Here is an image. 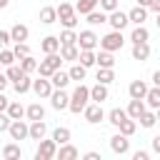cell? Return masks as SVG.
<instances>
[{"mask_svg": "<svg viewBox=\"0 0 160 160\" xmlns=\"http://www.w3.org/2000/svg\"><path fill=\"white\" fill-rule=\"evenodd\" d=\"M40 50L48 55V52H60V38L58 35H48L40 40Z\"/></svg>", "mask_w": 160, "mask_h": 160, "instance_id": "cell-13", "label": "cell"}, {"mask_svg": "<svg viewBox=\"0 0 160 160\" xmlns=\"http://www.w3.org/2000/svg\"><path fill=\"white\" fill-rule=\"evenodd\" d=\"M20 155H22V150H20L18 142H8V145L2 148V158H5V160H18Z\"/></svg>", "mask_w": 160, "mask_h": 160, "instance_id": "cell-31", "label": "cell"}, {"mask_svg": "<svg viewBox=\"0 0 160 160\" xmlns=\"http://www.w3.org/2000/svg\"><path fill=\"white\" fill-rule=\"evenodd\" d=\"M150 145H152V152H158V155H160V135H155Z\"/></svg>", "mask_w": 160, "mask_h": 160, "instance_id": "cell-52", "label": "cell"}, {"mask_svg": "<svg viewBox=\"0 0 160 160\" xmlns=\"http://www.w3.org/2000/svg\"><path fill=\"white\" fill-rule=\"evenodd\" d=\"M70 138H72V132H70L68 128H55V130H52V140H55L58 145H65V142H70Z\"/></svg>", "mask_w": 160, "mask_h": 160, "instance_id": "cell-36", "label": "cell"}, {"mask_svg": "<svg viewBox=\"0 0 160 160\" xmlns=\"http://www.w3.org/2000/svg\"><path fill=\"white\" fill-rule=\"evenodd\" d=\"M90 100L92 102H105L108 100V85L105 82H95L90 88Z\"/></svg>", "mask_w": 160, "mask_h": 160, "instance_id": "cell-15", "label": "cell"}, {"mask_svg": "<svg viewBox=\"0 0 160 160\" xmlns=\"http://www.w3.org/2000/svg\"><path fill=\"white\" fill-rule=\"evenodd\" d=\"M58 38H60V45H78V32L72 28H65Z\"/></svg>", "mask_w": 160, "mask_h": 160, "instance_id": "cell-32", "label": "cell"}, {"mask_svg": "<svg viewBox=\"0 0 160 160\" xmlns=\"http://www.w3.org/2000/svg\"><path fill=\"white\" fill-rule=\"evenodd\" d=\"M118 130H120L122 135H128V138H130V135H135V130H138V120H135V118H125V120L120 122V128H118Z\"/></svg>", "mask_w": 160, "mask_h": 160, "instance_id": "cell-35", "label": "cell"}, {"mask_svg": "<svg viewBox=\"0 0 160 160\" xmlns=\"http://www.w3.org/2000/svg\"><path fill=\"white\" fill-rule=\"evenodd\" d=\"M122 45H125L122 30H110L108 35L100 38V50H110V52H115V50H120Z\"/></svg>", "mask_w": 160, "mask_h": 160, "instance_id": "cell-3", "label": "cell"}, {"mask_svg": "<svg viewBox=\"0 0 160 160\" xmlns=\"http://www.w3.org/2000/svg\"><path fill=\"white\" fill-rule=\"evenodd\" d=\"M50 82H52V88H68V82H70V72L55 70V72L50 75Z\"/></svg>", "mask_w": 160, "mask_h": 160, "instance_id": "cell-28", "label": "cell"}, {"mask_svg": "<svg viewBox=\"0 0 160 160\" xmlns=\"http://www.w3.org/2000/svg\"><path fill=\"white\" fill-rule=\"evenodd\" d=\"M98 5H100V0H78V2H75V10H78V15H88V12H92Z\"/></svg>", "mask_w": 160, "mask_h": 160, "instance_id": "cell-29", "label": "cell"}, {"mask_svg": "<svg viewBox=\"0 0 160 160\" xmlns=\"http://www.w3.org/2000/svg\"><path fill=\"white\" fill-rule=\"evenodd\" d=\"M78 45H80V50H95V48L100 45V38H98L92 30H80Z\"/></svg>", "mask_w": 160, "mask_h": 160, "instance_id": "cell-9", "label": "cell"}, {"mask_svg": "<svg viewBox=\"0 0 160 160\" xmlns=\"http://www.w3.org/2000/svg\"><path fill=\"white\" fill-rule=\"evenodd\" d=\"M45 132H48L45 120H32V122H30V140H42Z\"/></svg>", "mask_w": 160, "mask_h": 160, "instance_id": "cell-22", "label": "cell"}, {"mask_svg": "<svg viewBox=\"0 0 160 160\" xmlns=\"http://www.w3.org/2000/svg\"><path fill=\"white\" fill-rule=\"evenodd\" d=\"M110 150H112L115 155H128V152H130V140H128V135H122V132L112 135V138H110Z\"/></svg>", "mask_w": 160, "mask_h": 160, "instance_id": "cell-11", "label": "cell"}, {"mask_svg": "<svg viewBox=\"0 0 160 160\" xmlns=\"http://www.w3.org/2000/svg\"><path fill=\"white\" fill-rule=\"evenodd\" d=\"M8 2H10V0H0V10H2V8H8Z\"/></svg>", "mask_w": 160, "mask_h": 160, "instance_id": "cell-57", "label": "cell"}, {"mask_svg": "<svg viewBox=\"0 0 160 160\" xmlns=\"http://www.w3.org/2000/svg\"><path fill=\"white\" fill-rule=\"evenodd\" d=\"M12 52H15V58L20 60V58H25V55H30V45H28V42H15V48H12Z\"/></svg>", "mask_w": 160, "mask_h": 160, "instance_id": "cell-45", "label": "cell"}, {"mask_svg": "<svg viewBox=\"0 0 160 160\" xmlns=\"http://www.w3.org/2000/svg\"><path fill=\"white\" fill-rule=\"evenodd\" d=\"M58 158L60 160H75V158H80V150L75 145L65 142V145H58Z\"/></svg>", "mask_w": 160, "mask_h": 160, "instance_id": "cell-16", "label": "cell"}, {"mask_svg": "<svg viewBox=\"0 0 160 160\" xmlns=\"http://www.w3.org/2000/svg\"><path fill=\"white\" fill-rule=\"evenodd\" d=\"M150 58V45L148 42H132V60H148Z\"/></svg>", "mask_w": 160, "mask_h": 160, "instance_id": "cell-23", "label": "cell"}, {"mask_svg": "<svg viewBox=\"0 0 160 160\" xmlns=\"http://www.w3.org/2000/svg\"><path fill=\"white\" fill-rule=\"evenodd\" d=\"M20 68L30 75V72H35V70H38V60H35L32 55H25V58H20Z\"/></svg>", "mask_w": 160, "mask_h": 160, "instance_id": "cell-42", "label": "cell"}, {"mask_svg": "<svg viewBox=\"0 0 160 160\" xmlns=\"http://www.w3.org/2000/svg\"><path fill=\"white\" fill-rule=\"evenodd\" d=\"M52 82H50V78H38V80H32V92L38 95V98H42V100H50V95H52Z\"/></svg>", "mask_w": 160, "mask_h": 160, "instance_id": "cell-6", "label": "cell"}, {"mask_svg": "<svg viewBox=\"0 0 160 160\" xmlns=\"http://www.w3.org/2000/svg\"><path fill=\"white\" fill-rule=\"evenodd\" d=\"M145 110H148V105H145V100H138V98H130V105H128V115H130V118H135V120H138V118H140V115H142Z\"/></svg>", "mask_w": 160, "mask_h": 160, "instance_id": "cell-20", "label": "cell"}, {"mask_svg": "<svg viewBox=\"0 0 160 160\" xmlns=\"http://www.w3.org/2000/svg\"><path fill=\"white\" fill-rule=\"evenodd\" d=\"M150 2L152 0H138V5H142V8H150Z\"/></svg>", "mask_w": 160, "mask_h": 160, "instance_id": "cell-56", "label": "cell"}, {"mask_svg": "<svg viewBox=\"0 0 160 160\" xmlns=\"http://www.w3.org/2000/svg\"><path fill=\"white\" fill-rule=\"evenodd\" d=\"M100 10H105V12L118 10V0H100Z\"/></svg>", "mask_w": 160, "mask_h": 160, "instance_id": "cell-46", "label": "cell"}, {"mask_svg": "<svg viewBox=\"0 0 160 160\" xmlns=\"http://www.w3.org/2000/svg\"><path fill=\"white\" fill-rule=\"evenodd\" d=\"M8 132H10L12 140H28L30 138V125L25 120H12L10 128H8Z\"/></svg>", "mask_w": 160, "mask_h": 160, "instance_id": "cell-7", "label": "cell"}, {"mask_svg": "<svg viewBox=\"0 0 160 160\" xmlns=\"http://www.w3.org/2000/svg\"><path fill=\"white\" fill-rule=\"evenodd\" d=\"M42 62H45L50 70H60V65H62V55H60V52H48Z\"/></svg>", "mask_w": 160, "mask_h": 160, "instance_id": "cell-38", "label": "cell"}, {"mask_svg": "<svg viewBox=\"0 0 160 160\" xmlns=\"http://www.w3.org/2000/svg\"><path fill=\"white\" fill-rule=\"evenodd\" d=\"M128 18H130V22H132V25H145V20H148V8L135 5V8L128 12Z\"/></svg>", "mask_w": 160, "mask_h": 160, "instance_id": "cell-14", "label": "cell"}, {"mask_svg": "<svg viewBox=\"0 0 160 160\" xmlns=\"http://www.w3.org/2000/svg\"><path fill=\"white\" fill-rule=\"evenodd\" d=\"M150 40V32L145 25H135L132 32H130V42H148Z\"/></svg>", "mask_w": 160, "mask_h": 160, "instance_id": "cell-26", "label": "cell"}, {"mask_svg": "<svg viewBox=\"0 0 160 160\" xmlns=\"http://www.w3.org/2000/svg\"><path fill=\"white\" fill-rule=\"evenodd\" d=\"M85 18H88V25H92V28H95V25L108 22V12H105V10H98V8H95L92 12H88Z\"/></svg>", "mask_w": 160, "mask_h": 160, "instance_id": "cell-27", "label": "cell"}, {"mask_svg": "<svg viewBox=\"0 0 160 160\" xmlns=\"http://www.w3.org/2000/svg\"><path fill=\"white\" fill-rule=\"evenodd\" d=\"M68 72H70V80H78V82H80V80H85V75H88V68H85L82 62H75V65H72Z\"/></svg>", "mask_w": 160, "mask_h": 160, "instance_id": "cell-39", "label": "cell"}, {"mask_svg": "<svg viewBox=\"0 0 160 160\" xmlns=\"http://www.w3.org/2000/svg\"><path fill=\"white\" fill-rule=\"evenodd\" d=\"M138 122H140V128H152V125L158 122V115H155L152 110H145V112L138 118Z\"/></svg>", "mask_w": 160, "mask_h": 160, "instance_id": "cell-41", "label": "cell"}, {"mask_svg": "<svg viewBox=\"0 0 160 160\" xmlns=\"http://www.w3.org/2000/svg\"><path fill=\"white\" fill-rule=\"evenodd\" d=\"M148 85H145V80H132L130 85H128V92H130V98H138V100H145V95H148Z\"/></svg>", "mask_w": 160, "mask_h": 160, "instance_id": "cell-12", "label": "cell"}, {"mask_svg": "<svg viewBox=\"0 0 160 160\" xmlns=\"http://www.w3.org/2000/svg\"><path fill=\"white\" fill-rule=\"evenodd\" d=\"M60 55H62V60H68V62H78V58H80V45H60Z\"/></svg>", "mask_w": 160, "mask_h": 160, "instance_id": "cell-19", "label": "cell"}, {"mask_svg": "<svg viewBox=\"0 0 160 160\" xmlns=\"http://www.w3.org/2000/svg\"><path fill=\"white\" fill-rule=\"evenodd\" d=\"M148 158H150L148 150H135V152H132V160H148Z\"/></svg>", "mask_w": 160, "mask_h": 160, "instance_id": "cell-49", "label": "cell"}, {"mask_svg": "<svg viewBox=\"0 0 160 160\" xmlns=\"http://www.w3.org/2000/svg\"><path fill=\"white\" fill-rule=\"evenodd\" d=\"M145 105L152 108V110L160 108V85H152V88L148 90V95H145Z\"/></svg>", "mask_w": 160, "mask_h": 160, "instance_id": "cell-25", "label": "cell"}, {"mask_svg": "<svg viewBox=\"0 0 160 160\" xmlns=\"http://www.w3.org/2000/svg\"><path fill=\"white\" fill-rule=\"evenodd\" d=\"M78 62H82L85 68H92V65H98V55H95L92 50H80V58H78Z\"/></svg>", "mask_w": 160, "mask_h": 160, "instance_id": "cell-37", "label": "cell"}, {"mask_svg": "<svg viewBox=\"0 0 160 160\" xmlns=\"http://www.w3.org/2000/svg\"><path fill=\"white\" fill-rule=\"evenodd\" d=\"M15 60H18V58H15V52H12V50L0 48V65H5V68H8V65H12Z\"/></svg>", "mask_w": 160, "mask_h": 160, "instance_id": "cell-44", "label": "cell"}, {"mask_svg": "<svg viewBox=\"0 0 160 160\" xmlns=\"http://www.w3.org/2000/svg\"><path fill=\"white\" fill-rule=\"evenodd\" d=\"M58 158V142L50 138V140H38V150H35V160H52Z\"/></svg>", "mask_w": 160, "mask_h": 160, "instance_id": "cell-4", "label": "cell"}, {"mask_svg": "<svg viewBox=\"0 0 160 160\" xmlns=\"http://www.w3.org/2000/svg\"><path fill=\"white\" fill-rule=\"evenodd\" d=\"M8 105H10V100H8V98L0 92V112H5V110H8Z\"/></svg>", "mask_w": 160, "mask_h": 160, "instance_id": "cell-51", "label": "cell"}, {"mask_svg": "<svg viewBox=\"0 0 160 160\" xmlns=\"http://www.w3.org/2000/svg\"><path fill=\"white\" fill-rule=\"evenodd\" d=\"M0 158H2V152H0Z\"/></svg>", "mask_w": 160, "mask_h": 160, "instance_id": "cell-60", "label": "cell"}, {"mask_svg": "<svg viewBox=\"0 0 160 160\" xmlns=\"http://www.w3.org/2000/svg\"><path fill=\"white\" fill-rule=\"evenodd\" d=\"M82 158H85V160H102V158H100V152H95V150H90V152H85Z\"/></svg>", "mask_w": 160, "mask_h": 160, "instance_id": "cell-50", "label": "cell"}, {"mask_svg": "<svg viewBox=\"0 0 160 160\" xmlns=\"http://www.w3.org/2000/svg\"><path fill=\"white\" fill-rule=\"evenodd\" d=\"M95 80H98V82H105V85H110V82L115 80V72H112V68H98V72H95Z\"/></svg>", "mask_w": 160, "mask_h": 160, "instance_id": "cell-34", "label": "cell"}, {"mask_svg": "<svg viewBox=\"0 0 160 160\" xmlns=\"http://www.w3.org/2000/svg\"><path fill=\"white\" fill-rule=\"evenodd\" d=\"M88 102H90V88L80 82V85L72 90V95H70V108H68V110H70V112H75V115H80V112L85 110V105H88Z\"/></svg>", "mask_w": 160, "mask_h": 160, "instance_id": "cell-1", "label": "cell"}, {"mask_svg": "<svg viewBox=\"0 0 160 160\" xmlns=\"http://www.w3.org/2000/svg\"><path fill=\"white\" fill-rule=\"evenodd\" d=\"M155 115H158V120H160V108H158V110H155Z\"/></svg>", "mask_w": 160, "mask_h": 160, "instance_id": "cell-59", "label": "cell"}, {"mask_svg": "<svg viewBox=\"0 0 160 160\" xmlns=\"http://www.w3.org/2000/svg\"><path fill=\"white\" fill-rule=\"evenodd\" d=\"M50 105H52L55 110H68V108H70V95L65 92V88H55V90H52Z\"/></svg>", "mask_w": 160, "mask_h": 160, "instance_id": "cell-10", "label": "cell"}, {"mask_svg": "<svg viewBox=\"0 0 160 160\" xmlns=\"http://www.w3.org/2000/svg\"><path fill=\"white\" fill-rule=\"evenodd\" d=\"M25 118L32 122V120H45V108L40 105V102H32V105H28L25 108Z\"/></svg>", "mask_w": 160, "mask_h": 160, "instance_id": "cell-21", "label": "cell"}, {"mask_svg": "<svg viewBox=\"0 0 160 160\" xmlns=\"http://www.w3.org/2000/svg\"><path fill=\"white\" fill-rule=\"evenodd\" d=\"M125 118H130V115H128V110H122V108H112V110L108 112V122H110L112 128H120V122H122Z\"/></svg>", "mask_w": 160, "mask_h": 160, "instance_id": "cell-24", "label": "cell"}, {"mask_svg": "<svg viewBox=\"0 0 160 160\" xmlns=\"http://www.w3.org/2000/svg\"><path fill=\"white\" fill-rule=\"evenodd\" d=\"M40 22H42V25H52V22H58V8H52V5L40 8Z\"/></svg>", "mask_w": 160, "mask_h": 160, "instance_id": "cell-17", "label": "cell"}, {"mask_svg": "<svg viewBox=\"0 0 160 160\" xmlns=\"http://www.w3.org/2000/svg\"><path fill=\"white\" fill-rule=\"evenodd\" d=\"M12 88H15V92H18V95H25L28 90H32V80H30V75H22L20 80H15V82H12Z\"/></svg>", "mask_w": 160, "mask_h": 160, "instance_id": "cell-30", "label": "cell"}, {"mask_svg": "<svg viewBox=\"0 0 160 160\" xmlns=\"http://www.w3.org/2000/svg\"><path fill=\"white\" fill-rule=\"evenodd\" d=\"M8 82H10V80H8V75H2V72H0V92L8 88Z\"/></svg>", "mask_w": 160, "mask_h": 160, "instance_id": "cell-53", "label": "cell"}, {"mask_svg": "<svg viewBox=\"0 0 160 160\" xmlns=\"http://www.w3.org/2000/svg\"><path fill=\"white\" fill-rule=\"evenodd\" d=\"M12 42V38H10V30H0V48H8Z\"/></svg>", "mask_w": 160, "mask_h": 160, "instance_id": "cell-48", "label": "cell"}, {"mask_svg": "<svg viewBox=\"0 0 160 160\" xmlns=\"http://www.w3.org/2000/svg\"><path fill=\"white\" fill-rule=\"evenodd\" d=\"M148 10H155V12H160V0H152V2H150V8H148Z\"/></svg>", "mask_w": 160, "mask_h": 160, "instance_id": "cell-54", "label": "cell"}, {"mask_svg": "<svg viewBox=\"0 0 160 160\" xmlns=\"http://www.w3.org/2000/svg\"><path fill=\"white\" fill-rule=\"evenodd\" d=\"M58 20H60L65 28H72V30H75V25H78V10H75V5L60 2V5H58Z\"/></svg>", "mask_w": 160, "mask_h": 160, "instance_id": "cell-2", "label": "cell"}, {"mask_svg": "<svg viewBox=\"0 0 160 160\" xmlns=\"http://www.w3.org/2000/svg\"><path fill=\"white\" fill-rule=\"evenodd\" d=\"M10 122H12V118H10L8 112H0V132H8Z\"/></svg>", "mask_w": 160, "mask_h": 160, "instance_id": "cell-47", "label": "cell"}, {"mask_svg": "<svg viewBox=\"0 0 160 160\" xmlns=\"http://www.w3.org/2000/svg\"><path fill=\"white\" fill-rule=\"evenodd\" d=\"M5 112H8V115H10L12 120H22V118H25V108H22L20 102H10Z\"/></svg>", "mask_w": 160, "mask_h": 160, "instance_id": "cell-40", "label": "cell"}, {"mask_svg": "<svg viewBox=\"0 0 160 160\" xmlns=\"http://www.w3.org/2000/svg\"><path fill=\"white\" fill-rule=\"evenodd\" d=\"M108 22H110L112 30H125V28L130 25V18H128V12H122V10L118 8V10L108 12Z\"/></svg>", "mask_w": 160, "mask_h": 160, "instance_id": "cell-8", "label": "cell"}, {"mask_svg": "<svg viewBox=\"0 0 160 160\" xmlns=\"http://www.w3.org/2000/svg\"><path fill=\"white\" fill-rule=\"evenodd\" d=\"M5 75H8V80H10V82H15V80H20V78H22V75H28V72H25L20 65H15V62H12V65H8V72H5Z\"/></svg>", "mask_w": 160, "mask_h": 160, "instance_id": "cell-43", "label": "cell"}, {"mask_svg": "<svg viewBox=\"0 0 160 160\" xmlns=\"http://www.w3.org/2000/svg\"><path fill=\"white\" fill-rule=\"evenodd\" d=\"M155 25H158V30H160V12H158V20H155Z\"/></svg>", "mask_w": 160, "mask_h": 160, "instance_id": "cell-58", "label": "cell"}, {"mask_svg": "<svg viewBox=\"0 0 160 160\" xmlns=\"http://www.w3.org/2000/svg\"><path fill=\"white\" fill-rule=\"evenodd\" d=\"M28 35H30V30H28V25H22V22H18V25L10 28V38H12V42H25Z\"/></svg>", "mask_w": 160, "mask_h": 160, "instance_id": "cell-18", "label": "cell"}, {"mask_svg": "<svg viewBox=\"0 0 160 160\" xmlns=\"http://www.w3.org/2000/svg\"><path fill=\"white\" fill-rule=\"evenodd\" d=\"M82 118H85L90 125H98L100 120H105L102 102H88V105H85V110H82Z\"/></svg>", "mask_w": 160, "mask_h": 160, "instance_id": "cell-5", "label": "cell"}, {"mask_svg": "<svg viewBox=\"0 0 160 160\" xmlns=\"http://www.w3.org/2000/svg\"><path fill=\"white\" fill-rule=\"evenodd\" d=\"M98 68H115V58L110 50H100L98 52Z\"/></svg>", "mask_w": 160, "mask_h": 160, "instance_id": "cell-33", "label": "cell"}, {"mask_svg": "<svg viewBox=\"0 0 160 160\" xmlns=\"http://www.w3.org/2000/svg\"><path fill=\"white\" fill-rule=\"evenodd\" d=\"M152 85H160V70L152 72Z\"/></svg>", "mask_w": 160, "mask_h": 160, "instance_id": "cell-55", "label": "cell"}]
</instances>
